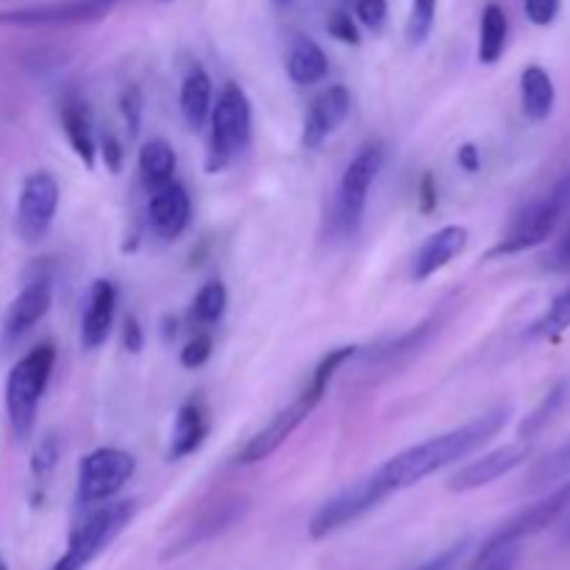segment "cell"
<instances>
[{"instance_id": "f6af8a7d", "label": "cell", "mask_w": 570, "mask_h": 570, "mask_svg": "<svg viewBox=\"0 0 570 570\" xmlns=\"http://www.w3.org/2000/svg\"><path fill=\"white\" fill-rule=\"evenodd\" d=\"M0 570H9V566H6V560H3V557H0Z\"/></svg>"}, {"instance_id": "8992f818", "label": "cell", "mask_w": 570, "mask_h": 570, "mask_svg": "<svg viewBox=\"0 0 570 570\" xmlns=\"http://www.w3.org/2000/svg\"><path fill=\"white\" fill-rule=\"evenodd\" d=\"M384 167V145L382 142H367L362 145L360 154L351 159L345 167L343 178L337 187V204H334V220L343 228L345 234L354 232L360 226L362 215H365L367 193H371L373 181L379 178Z\"/></svg>"}, {"instance_id": "7bdbcfd3", "label": "cell", "mask_w": 570, "mask_h": 570, "mask_svg": "<svg viewBox=\"0 0 570 570\" xmlns=\"http://www.w3.org/2000/svg\"><path fill=\"white\" fill-rule=\"evenodd\" d=\"M560 540L566 546H570V504L566 507V512L560 515Z\"/></svg>"}, {"instance_id": "8d00e7d4", "label": "cell", "mask_w": 570, "mask_h": 570, "mask_svg": "<svg viewBox=\"0 0 570 570\" xmlns=\"http://www.w3.org/2000/svg\"><path fill=\"white\" fill-rule=\"evenodd\" d=\"M122 104V115H126L128 128L131 134L139 131V115H142V98H139V89L137 87H128L120 98Z\"/></svg>"}, {"instance_id": "1f68e13d", "label": "cell", "mask_w": 570, "mask_h": 570, "mask_svg": "<svg viewBox=\"0 0 570 570\" xmlns=\"http://www.w3.org/2000/svg\"><path fill=\"white\" fill-rule=\"evenodd\" d=\"M56 462H59V440H56L53 434H50V438H45L42 443L37 445V451H33L31 473L37 479H45L50 471H53Z\"/></svg>"}, {"instance_id": "ab89813d", "label": "cell", "mask_w": 570, "mask_h": 570, "mask_svg": "<svg viewBox=\"0 0 570 570\" xmlns=\"http://www.w3.org/2000/svg\"><path fill=\"white\" fill-rule=\"evenodd\" d=\"M122 345H126V351H131V354H139L145 345V334H142V326H139L137 317H126V326H122Z\"/></svg>"}, {"instance_id": "8fae6325", "label": "cell", "mask_w": 570, "mask_h": 570, "mask_svg": "<svg viewBox=\"0 0 570 570\" xmlns=\"http://www.w3.org/2000/svg\"><path fill=\"white\" fill-rule=\"evenodd\" d=\"M384 499H387V490L382 488L376 473H371V476L362 479V482L351 484L343 493L334 495L332 501H326V504L317 510V515L312 518V540H323L328 538V534L337 532V529L348 527L351 521H356V518H362L365 512H371L373 507L382 504Z\"/></svg>"}, {"instance_id": "4fadbf2b", "label": "cell", "mask_w": 570, "mask_h": 570, "mask_svg": "<svg viewBox=\"0 0 570 570\" xmlns=\"http://www.w3.org/2000/svg\"><path fill=\"white\" fill-rule=\"evenodd\" d=\"M529 454H532V449H529L527 440H523V443H512L504 445V449L490 451V454L479 456V460L460 468V471L449 479V490L451 493H471V490L488 488V484L499 482L507 473L515 471L518 465H523V462L529 460Z\"/></svg>"}, {"instance_id": "b9f144b4", "label": "cell", "mask_w": 570, "mask_h": 570, "mask_svg": "<svg viewBox=\"0 0 570 570\" xmlns=\"http://www.w3.org/2000/svg\"><path fill=\"white\" fill-rule=\"evenodd\" d=\"M456 159H460V165H462V170H468V173H479V167H482V156H479V148L476 145H462L460 148V154H456Z\"/></svg>"}, {"instance_id": "7402d4cb", "label": "cell", "mask_w": 570, "mask_h": 570, "mask_svg": "<svg viewBox=\"0 0 570 570\" xmlns=\"http://www.w3.org/2000/svg\"><path fill=\"white\" fill-rule=\"evenodd\" d=\"M287 76L298 87H312L328 76V59L321 45L309 37H298L289 45L287 53Z\"/></svg>"}, {"instance_id": "30bf717a", "label": "cell", "mask_w": 570, "mask_h": 570, "mask_svg": "<svg viewBox=\"0 0 570 570\" xmlns=\"http://www.w3.org/2000/svg\"><path fill=\"white\" fill-rule=\"evenodd\" d=\"M59 209V181L50 173L39 170L22 181L20 200H17V234L26 245L42 243L45 234L53 226Z\"/></svg>"}, {"instance_id": "9c48e42d", "label": "cell", "mask_w": 570, "mask_h": 570, "mask_svg": "<svg viewBox=\"0 0 570 570\" xmlns=\"http://www.w3.org/2000/svg\"><path fill=\"white\" fill-rule=\"evenodd\" d=\"M568 504H570V482L562 484V488H557L554 493H549L546 499L534 501L532 507L518 512L515 518H510L499 532L490 534L488 543H484L482 551L476 554V560H484V557L490 554H499V551L504 549H515V546H521L527 538L549 529L551 523L560 521V515L566 512Z\"/></svg>"}, {"instance_id": "e0dca14e", "label": "cell", "mask_w": 570, "mask_h": 570, "mask_svg": "<svg viewBox=\"0 0 570 570\" xmlns=\"http://www.w3.org/2000/svg\"><path fill=\"white\" fill-rule=\"evenodd\" d=\"M468 245V228L465 226H445L440 228L438 234L426 239L421 245V250L415 254V262H412V278L415 282H426L434 273L443 271L451 259L465 250Z\"/></svg>"}, {"instance_id": "44dd1931", "label": "cell", "mask_w": 570, "mask_h": 570, "mask_svg": "<svg viewBox=\"0 0 570 570\" xmlns=\"http://www.w3.org/2000/svg\"><path fill=\"white\" fill-rule=\"evenodd\" d=\"M557 104V89L549 72L540 65H529L521 72V106L523 115L534 122L549 120Z\"/></svg>"}, {"instance_id": "ee69618b", "label": "cell", "mask_w": 570, "mask_h": 570, "mask_svg": "<svg viewBox=\"0 0 570 570\" xmlns=\"http://www.w3.org/2000/svg\"><path fill=\"white\" fill-rule=\"evenodd\" d=\"M560 259H562V265L570 267V234H568L566 243H562V248H560Z\"/></svg>"}, {"instance_id": "9a60e30c", "label": "cell", "mask_w": 570, "mask_h": 570, "mask_svg": "<svg viewBox=\"0 0 570 570\" xmlns=\"http://www.w3.org/2000/svg\"><path fill=\"white\" fill-rule=\"evenodd\" d=\"M193 217V200L178 181H167L150 193L148 223L161 239L181 237Z\"/></svg>"}, {"instance_id": "6da1fadb", "label": "cell", "mask_w": 570, "mask_h": 570, "mask_svg": "<svg viewBox=\"0 0 570 570\" xmlns=\"http://www.w3.org/2000/svg\"><path fill=\"white\" fill-rule=\"evenodd\" d=\"M507 421H510V406L484 412V415L468 421L465 426L451 429V432L440 434V438H432L426 443L412 445V449L395 454L393 460L379 468L376 479L387 490V495L412 488V484L423 482L432 473H438L440 468L465 460L468 454L482 449L488 440H493L507 426Z\"/></svg>"}, {"instance_id": "f1b7e54d", "label": "cell", "mask_w": 570, "mask_h": 570, "mask_svg": "<svg viewBox=\"0 0 570 570\" xmlns=\"http://www.w3.org/2000/svg\"><path fill=\"white\" fill-rule=\"evenodd\" d=\"M434 14H438V0H412L410 22H406V39L412 45H423L434 28Z\"/></svg>"}, {"instance_id": "cb8c5ba5", "label": "cell", "mask_w": 570, "mask_h": 570, "mask_svg": "<svg viewBox=\"0 0 570 570\" xmlns=\"http://www.w3.org/2000/svg\"><path fill=\"white\" fill-rule=\"evenodd\" d=\"M507 33H510V22H507L504 9L499 3L484 6L482 26H479V61L482 65H495L504 56Z\"/></svg>"}, {"instance_id": "2e32d148", "label": "cell", "mask_w": 570, "mask_h": 570, "mask_svg": "<svg viewBox=\"0 0 570 570\" xmlns=\"http://www.w3.org/2000/svg\"><path fill=\"white\" fill-rule=\"evenodd\" d=\"M50 301H53V287H50L48 276H39L33 282H28L20 289L14 301H11L9 312H6L3 321V340L6 343H17L20 337H26L50 309Z\"/></svg>"}, {"instance_id": "4dcf8cb0", "label": "cell", "mask_w": 570, "mask_h": 570, "mask_svg": "<svg viewBox=\"0 0 570 570\" xmlns=\"http://www.w3.org/2000/svg\"><path fill=\"white\" fill-rule=\"evenodd\" d=\"M354 14L371 31H382L387 22V0H354Z\"/></svg>"}, {"instance_id": "d590c367", "label": "cell", "mask_w": 570, "mask_h": 570, "mask_svg": "<svg viewBox=\"0 0 570 570\" xmlns=\"http://www.w3.org/2000/svg\"><path fill=\"white\" fill-rule=\"evenodd\" d=\"M518 562H521V551L515 549H504L499 554H490L484 560H473L471 570H515Z\"/></svg>"}, {"instance_id": "60d3db41", "label": "cell", "mask_w": 570, "mask_h": 570, "mask_svg": "<svg viewBox=\"0 0 570 570\" xmlns=\"http://www.w3.org/2000/svg\"><path fill=\"white\" fill-rule=\"evenodd\" d=\"M417 195H421V209L423 212H434L438 206V184H434V176H423L421 187H417Z\"/></svg>"}, {"instance_id": "7c38bea8", "label": "cell", "mask_w": 570, "mask_h": 570, "mask_svg": "<svg viewBox=\"0 0 570 570\" xmlns=\"http://www.w3.org/2000/svg\"><path fill=\"white\" fill-rule=\"evenodd\" d=\"M117 0H59V3L26 6V9L0 11V26L14 28H59L104 20Z\"/></svg>"}, {"instance_id": "d6986e66", "label": "cell", "mask_w": 570, "mask_h": 570, "mask_svg": "<svg viewBox=\"0 0 570 570\" xmlns=\"http://www.w3.org/2000/svg\"><path fill=\"white\" fill-rule=\"evenodd\" d=\"M181 115L193 131L204 128L212 115V78L200 65H193L181 81Z\"/></svg>"}, {"instance_id": "5b68a950", "label": "cell", "mask_w": 570, "mask_h": 570, "mask_svg": "<svg viewBox=\"0 0 570 570\" xmlns=\"http://www.w3.org/2000/svg\"><path fill=\"white\" fill-rule=\"evenodd\" d=\"M137 504L134 501H120V504H106L95 510L92 515L83 518L70 532L67 549L50 570H83L100 551L111 546V540L131 523Z\"/></svg>"}, {"instance_id": "d4e9b609", "label": "cell", "mask_w": 570, "mask_h": 570, "mask_svg": "<svg viewBox=\"0 0 570 570\" xmlns=\"http://www.w3.org/2000/svg\"><path fill=\"white\" fill-rule=\"evenodd\" d=\"M139 173H142V181L150 189L161 187V184L173 181V173H176V150L165 139H150L139 150Z\"/></svg>"}, {"instance_id": "277c9868", "label": "cell", "mask_w": 570, "mask_h": 570, "mask_svg": "<svg viewBox=\"0 0 570 570\" xmlns=\"http://www.w3.org/2000/svg\"><path fill=\"white\" fill-rule=\"evenodd\" d=\"M568 198H570V173L562 178V181H557L554 189H549V193L540 195V198L529 200V204L518 212L510 232H507L504 237H501V243L488 254L490 259H495V256L523 254V250L543 245L546 239L554 234Z\"/></svg>"}, {"instance_id": "74e56055", "label": "cell", "mask_w": 570, "mask_h": 570, "mask_svg": "<svg viewBox=\"0 0 570 570\" xmlns=\"http://www.w3.org/2000/svg\"><path fill=\"white\" fill-rule=\"evenodd\" d=\"M465 549H468V543L451 546V549H445L443 554L434 557V560H429V562H423V566L415 568V570H451L456 566V562H460V557L465 554Z\"/></svg>"}, {"instance_id": "4316f807", "label": "cell", "mask_w": 570, "mask_h": 570, "mask_svg": "<svg viewBox=\"0 0 570 570\" xmlns=\"http://www.w3.org/2000/svg\"><path fill=\"white\" fill-rule=\"evenodd\" d=\"M568 328H570V287L562 289V293L551 301V306L546 309V315L532 326L529 337L557 340V337H562Z\"/></svg>"}, {"instance_id": "52a82bcc", "label": "cell", "mask_w": 570, "mask_h": 570, "mask_svg": "<svg viewBox=\"0 0 570 570\" xmlns=\"http://www.w3.org/2000/svg\"><path fill=\"white\" fill-rule=\"evenodd\" d=\"M137 471V462L122 449H98L78 465V501L98 504L120 493Z\"/></svg>"}, {"instance_id": "83f0119b", "label": "cell", "mask_w": 570, "mask_h": 570, "mask_svg": "<svg viewBox=\"0 0 570 570\" xmlns=\"http://www.w3.org/2000/svg\"><path fill=\"white\" fill-rule=\"evenodd\" d=\"M228 304V293L223 287V282H209L200 287V293L195 295L193 304V321H198L200 326H212L223 317Z\"/></svg>"}, {"instance_id": "e575fe53", "label": "cell", "mask_w": 570, "mask_h": 570, "mask_svg": "<svg viewBox=\"0 0 570 570\" xmlns=\"http://www.w3.org/2000/svg\"><path fill=\"white\" fill-rule=\"evenodd\" d=\"M560 6L562 0H523L529 22H534V26H551L560 14Z\"/></svg>"}, {"instance_id": "836d02e7", "label": "cell", "mask_w": 570, "mask_h": 570, "mask_svg": "<svg viewBox=\"0 0 570 570\" xmlns=\"http://www.w3.org/2000/svg\"><path fill=\"white\" fill-rule=\"evenodd\" d=\"M326 28H328V33H332L334 39H340V42L360 45V28H356L354 17H351L348 11H343V9L334 11V14L328 17Z\"/></svg>"}, {"instance_id": "ba28073f", "label": "cell", "mask_w": 570, "mask_h": 570, "mask_svg": "<svg viewBox=\"0 0 570 570\" xmlns=\"http://www.w3.org/2000/svg\"><path fill=\"white\" fill-rule=\"evenodd\" d=\"M326 393H328L326 387H317V384L309 382V387H306L304 393L287 406V410L278 412V415L273 417L262 432H256L254 438L243 445V451L237 454L239 465H256V462H265L267 456L276 454V451L293 438L295 429H298L301 423L315 412V406L321 404Z\"/></svg>"}, {"instance_id": "603a6c76", "label": "cell", "mask_w": 570, "mask_h": 570, "mask_svg": "<svg viewBox=\"0 0 570 570\" xmlns=\"http://www.w3.org/2000/svg\"><path fill=\"white\" fill-rule=\"evenodd\" d=\"M206 432H209V426H206L204 410H200L198 401L181 404V410H178L176 415V426H173L170 460H184V456H189L193 451H198Z\"/></svg>"}, {"instance_id": "7a4b0ae2", "label": "cell", "mask_w": 570, "mask_h": 570, "mask_svg": "<svg viewBox=\"0 0 570 570\" xmlns=\"http://www.w3.org/2000/svg\"><path fill=\"white\" fill-rule=\"evenodd\" d=\"M56 365V348L50 343L37 345L28 351L6 379V412H9L11 429L20 440L31 434L33 421H37L39 401H42L45 387L50 382V373Z\"/></svg>"}, {"instance_id": "5bb4252c", "label": "cell", "mask_w": 570, "mask_h": 570, "mask_svg": "<svg viewBox=\"0 0 570 570\" xmlns=\"http://www.w3.org/2000/svg\"><path fill=\"white\" fill-rule=\"evenodd\" d=\"M351 115V92L343 83L323 89L315 100L309 104L304 117V134H301V145L306 150H317Z\"/></svg>"}, {"instance_id": "3957f363", "label": "cell", "mask_w": 570, "mask_h": 570, "mask_svg": "<svg viewBox=\"0 0 570 570\" xmlns=\"http://www.w3.org/2000/svg\"><path fill=\"white\" fill-rule=\"evenodd\" d=\"M212 134H209V156H206V170L220 173L248 148L250 139V100L243 87L228 81L217 95V104L212 106Z\"/></svg>"}, {"instance_id": "d6a6232c", "label": "cell", "mask_w": 570, "mask_h": 570, "mask_svg": "<svg viewBox=\"0 0 570 570\" xmlns=\"http://www.w3.org/2000/svg\"><path fill=\"white\" fill-rule=\"evenodd\" d=\"M209 356H212V337L209 334H195V337L184 345L181 365L187 367V371H195V367L206 365Z\"/></svg>"}, {"instance_id": "bcb514c9", "label": "cell", "mask_w": 570, "mask_h": 570, "mask_svg": "<svg viewBox=\"0 0 570 570\" xmlns=\"http://www.w3.org/2000/svg\"><path fill=\"white\" fill-rule=\"evenodd\" d=\"M276 3H282V6H287V3H293V0H276Z\"/></svg>"}, {"instance_id": "ffe728a7", "label": "cell", "mask_w": 570, "mask_h": 570, "mask_svg": "<svg viewBox=\"0 0 570 570\" xmlns=\"http://www.w3.org/2000/svg\"><path fill=\"white\" fill-rule=\"evenodd\" d=\"M61 128L67 134V142L72 145L78 159L87 167H95V137H92V120H89V109L78 95H67L61 104Z\"/></svg>"}, {"instance_id": "484cf974", "label": "cell", "mask_w": 570, "mask_h": 570, "mask_svg": "<svg viewBox=\"0 0 570 570\" xmlns=\"http://www.w3.org/2000/svg\"><path fill=\"white\" fill-rule=\"evenodd\" d=\"M566 399H568V379H562V382H557L554 387L549 390V395H546L543 401H540V406L538 410L532 412V415L527 417V421L521 423V429H518V434H521V440H532V438H538L540 432H543L546 426H549L551 423V417L557 415V412H560V406L566 404Z\"/></svg>"}, {"instance_id": "ac0fdd59", "label": "cell", "mask_w": 570, "mask_h": 570, "mask_svg": "<svg viewBox=\"0 0 570 570\" xmlns=\"http://www.w3.org/2000/svg\"><path fill=\"white\" fill-rule=\"evenodd\" d=\"M115 309H117V289L115 284L98 278L89 289L87 312H83L81 323V343L87 351L100 348V345L109 340L111 323H115Z\"/></svg>"}, {"instance_id": "f35d334b", "label": "cell", "mask_w": 570, "mask_h": 570, "mask_svg": "<svg viewBox=\"0 0 570 570\" xmlns=\"http://www.w3.org/2000/svg\"><path fill=\"white\" fill-rule=\"evenodd\" d=\"M100 148H104L106 167H109L111 173H120V167H122V145H120V139H117L115 134H104V142H100Z\"/></svg>"}, {"instance_id": "f546056e", "label": "cell", "mask_w": 570, "mask_h": 570, "mask_svg": "<svg viewBox=\"0 0 570 570\" xmlns=\"http://www.w3.org/2000/svg\"><path fill=\"white\" fill-rule=\"evenodd\" d=\"M566 471H570V440L566 445H560L554 454L546 456L538 468H534L529 482H532V488H540V484L557 482V479H560Z\"/></svg>"}]
</instances>
